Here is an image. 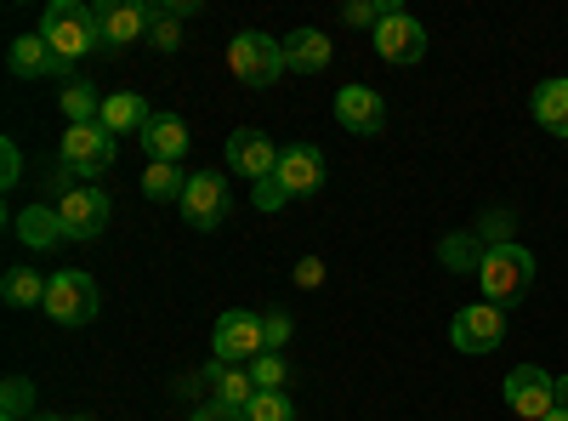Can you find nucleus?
Wrapping results in <instances>:
<instances>
[{"instance_id": "nucleus-1", "label": "nucleus", "mask_w": 568, "mask_h": 421, "mask_svg": "<svg viewBox=\"0 0 568 421\" xmlns=\"http://www.w3.org/2000/svg\"><path fill=\"white\" fill-rule=\"evenodd\" d=\"M40 34H45V46H52L69 69H74L85 52H103L98 12L80 7V0H52V7H45V18H40Z\"/></svg>"}, {"instance_id": "nucleus-2", "label": "nucleus", "mask_w": 568, "mask_h": 421, "mask_svg": "<svg viewBox=\"0 0 568 421\" xmlns=\"http://www.w3.org/2000/svg\"><path fill=\"white\" fill-rule=\"evenodd\" d=\"M227 69H233V80H240V86L267 91L284 74V46L273 34H262V29H240V34L227 40Z\"/></svg>"}, {"instance_id": "nucleus-3", "label": "nucleus", "mask_w": 568, "mask_h": 421, "mask_svg": "<svg viewBox=\"0 0 568 421\" xmlns=\"http://www.w3.org/2000/svg\"><path fill=\"white\" fill-rule=\"evenodd\" d=\"M529 279H535V257L524 245H489L484 262H478V285H484V302H511V297H524L529 291Z\"/></svg>"}, {"instance_id": "nucleus-4", "label": "nucleus", "mask_w": 568, "mask_h": 421, "mask_svg": "<svg viewBox=\"0 0 568 421\" xmlns=\"http://www.w3.org/2000/svg\"><path fill=\"white\" fill-rule=\"evenodd\" d=\"M45 319L52 324H91L98 319V285H91V273L80 268H58L52 285H45Z\"/></svg>"}, {"instance_id": "nucleus-5", "label": "nucleus", "mask_w": 568, "mask_h": 421, "mask_svg": "<svg viewBox=\"0 0 568 421\" xmlns=\"http://www.w3.org/2000/svg\"><path fill=\"white\" fill-rule=\"evenodd\" d=\"M211 353H216L222 364H251V359H262V353H267V342H262V313H251V308L222 313L216 331H211Z\"/></svg>"}, {"instance_id": "nucleus-6", "label": "nucleus", "mask_w": 568, "mask_h": 421, "mask_svg": "<svg viewBox=\"0 0 568 421\" xmlns=\"http://www.w3.org/2000/svg\"><path fill=\"white\" fill-rule=\"evenodd\" d=\"M506 404L524 415V421H546L557 410V377L540 364H517L506 377Z\"/></svg>"}, {"instance_id": "nucleus-7", "label": "nucleus", "mask_w": 568, "mask_h": 421, "mask_svg": "<svg viewBox=\"0 0 568 421\" xmlns=\"http://www.w3.org/2000/svg\"><path fill=\"white\" fill-rule=\"evenodd\" d=\"M278 154H284V149L273 143L267 131H256V126H240V131L227 137V166L240 171V177L251 182V189H256V182H267V177L278 171Z\"/></svg>"}, {"instance_id": "nucleus-8", "label": "nucleus", "mask_w": 568, "mask_h": 421, "mask_svg": "<svg viewBox=\"0 0 568 421\" xmlns=\"http://www.w3.org/2000/svg\"><path fill=\"white\" fill-rule=\"evenodd\" d=\"M449 342L460 353H495L506 342V313L495 302H478V308H460L455 324H449Z\"/></svg>"}, {"instance_id": "nucleus-9", "label": "nucleus", "mask_w": 568, "mask_h": 421, "mask_svg": "<svg viewBox=\"0 0 568 421\" xmlns=\"http://www.w3.org/2000/svg\"><path fill=\"white\" fill-rule=\"evenodd\" d=\"M227 211H233V200H227V182H216V171L187 177V194H182V222L187 228L211 233V228L227 222Z\"/></svg>"}, {"instance_id": "nucleus-10", "label": "nucleus", "mask_w": 568, "mask_h": 421, "mask_svg": "<svg viewBox=\"0 0 568 421\" xmlns=\"http://www.w3.org/2000/svg\"><path fill=\"white\" fill-rule=\"evenodd\" d=\"M58 160H63L69 171H80V177H98V171L114 166V137H109L103 126H69Z\"/></svg>"}, {"instance_id": "nucleus-11", "label": "nucleus", "mask_w": 568, "mask_h": 421, "mask_svg": "<svg viewBox=\"0 0 568 421\" xmlns=\"http://www.w3.org/2000/svg\"><path fill=\"white\" fill-rule=\"evenodd\" d=\"M58 211H63V228H69V240H98V233L109 228V194L103 189H91V182H80V189L58 194Z\"/></svg>"}, {"instance_id": "nucleus-12", "label": "nucleus", "mask_w": 568, "mask_h": 421, "mask_svg": "<svg viewBox=\"0 0 568 421\" xmlns=\"http://www.w3.org/2000/svg\"><path fill=\"white\" fill-rule=\"evenodd\" d=\"M98 12V34H103V52H120V46H136L149 34V7H136V0H103Z\"/></svg>"}, {"instance_id": "nucleus-13", "label": "nucleus", "mask_w": 568, "mask_h": 421, "mask_svg": "<svg viewBox=\"0 0 568 421\" xmlns=\"http://www.w3.org/2000/svg\"><path fill=\"white\" fill-rule=\"evenodd\" d=\"M375 52H382V63H393V69L420 63V58H426V29H420L409 12H393L382 29H375Z\"/></svg>"}, {"instance_id": "nucleus-14", "label": "nucleus", "mask_w": 568, "mask_h": 421, "mask_svg": "<svg viewBox=\"0 0 568 421\" xmlns=\"http://www.w3.org/2000/svg\"><path fill=\"white\" fill-rule=\"evenodd\" d=\"M273 182L291 200H302V194H318L324 189V154L313 149V143H296V149H284L278 154V171H273Z\"/></svg>"}, {"instance_id": "nucleus-15", "label": "nucleus", "mask_w": 568, "mask_h": 421, "mask_svg": "<svg viewBox=\"0 0 568 421\" xmlns=\"http://www.w3.org/2000/svg\"><path fill=\"white\" fill-rule=\"evenodd\" d=\"M336 120H342L353 137H375V131L387 126L382 91H369V86H342V91H336Z\"/></svg>"}, {"instance_id": "nucleus-16", "label": "nucleus", "mask_w": 568, "mask_h": 421, "mask_svg": "<svg viewBox=\"0 0 568 421\" xmlns=\"http://www.w3.org/2000/svg\"><path fill=\"white\" fill-rule=\"evenodd\" d=\"M12 233H18L23 245H34V251L69 245V228H63V211H58V206H29V211H18V217H12Z\"/></svg>"}, {"instance_id": "nucleus-17", "label": "nucleus", "mask_w": 568, "mask_h": 421, "mask_svg": "<svg viewBox=\"0 0 568 421\" xmlns=\"http://www.w3.org/2000/svg\"><path fill=\"white\" fill-rule=\"evenodd\" d=\"M205 382H211V404H222V410H233V415H240V410L262 393L256 377H251V364H211Z\"/></svg>"}, {"instance_id": "nucleus-18", "label": "nucleus", "mask_w": 568, "mask_h": 421, "mask_svg": "<svg viewBox=\"0 0 568 421\" xmlns=\"http://www.w3.org/2000/svg\"><path fill=\"white\" fill-rule=\"evenodd\" d=\"M142 149H149V166H182V154H187L182 114H154L149 131H142Z\"/></svg>"}, {"instance_id": "nucleus-19", "label": "nucleus", "mask_w": 568, "mask_h": 421, "mask_svg": "<svg viewBox=\"0 0 568 421\" xmlns=\"http://www.w3.org/2000/svg\"><path fill=\"white\" fill-rule=\"evenodd\" d=\"M149 120H154V109L149 103H142V91H109V98H103V131L109 137H142V131H149Z\"/></svg>"}, {"instance_id": "nucleus-20", "label": "nucleus", "mask_w": 568, "mask_h": 421, "mask_svg": "<svg viewBox=\"0 0 568 421\" xmlns=\"http://www.w3.org/2000/svg\"><path fill=\"white\" fill-rule=\"evenodd\" d=\"M12 74L18 80H45V74H69V63L45 46V34H23V40H12Z\"/></svg>"}, {"instance_id": "nucleus-21", "label": "nucleus", "mask_w": 568, "mask_h": 421, "mask_svg": "<svg viewBox=\"0 0 568 421\" xmlns=\"http://www.w3.org/2000/svg\"><path fill=\"white\" fill-rule=\"evenodd\" d=\"M278 46H284V69H296V74H318V69H329V58H336L329 34H318V29H296Z\"/></svg>"}, {"instance_id": "nucleus-22", "label": "nucleus", "mask_w": 568, "mask_h": 421, "mask_svg": "<svg viewBox=\"0 0 568 421\" xmlns=\"http://www.w3.org/2000/svg\"><path fill=\"white\" fill-rule=\"evenodd\" d=\"M45 285H52V273H34V268H7L0 273V297H7V308H45Z\"/></svg>"}, {"instance_id": "nucleus-23", "label": "nucleus", "mask_w": 568, "mask_h": 421, "mask_svg": "<svg viewBox=\"0 0 568 421\" xmlns=\"http://www.w3.org/2000/svg\"><path fill=\"white\" fill-rule=\"evenodd\" d=\"M535 120L557 137H568V80H540L535 86Z\"/></svg>"}, {"instance_id": "nucleus-24", "label": "nucleus", "mask_w": 568, "mask_h": 421, "mask_svg": "<svg viewBox=\"0 0 568 421\" xmlns=\"http://www.w3.org/2000/svg\"><path fill=\"white\" fill-rule=\"evenodd\" d=\"M63 114H69V126H98V120H103V98H98V86L69 80V86H63Z\"/></svg>"}, {"instance_id": "nucleus-25", "label": "nucleus", "mask_w": 568, "mask_h": 421, "mask_svg": "<svg viewBox=\"0 0 568 421\" xmlns=\"http://www.w3.org/2000/svg\"><path fill=\"white\" fill-rule=\"evenodd\" d=\"M142 194H149L154 206H165V200H176V206H182V194H187L182 166H149V171H142Z\"/></svg>"}, {"instance_id": "nucleus-26", "label": "nucleus", "mask_w": 568, "mask_h": 421, "mask_svg": "<svg viewBox=\"0 0 568 421\" xmlns=\"http://www.w3.org/2000/svg\"><path fill=\"white\" fill-rule=\"evenodd\" d=\"M484 240H478V233H455V240H444L438 245V257L449 262V268H460V273H478V262H484Z\"/></svg>"}, {"instance_id": "nucleus-27", "label": "nucleus", "mask_w": 568, "mask_h": 421, "mask_svg": "<svg viewBox=\"0 0 568 421\" xmlns=\"http://www.w3.org/2000/svg\"><path fill=\"white\" fill-rule=\"evenodd\" d=\"M393 12H398L393 0H347V7H342V23H347V29H382Z\"/></svg>"}, {"instance_id": "nucleus-28", "label": "nucleus", "mask_w": 568, "mask_h": 421, "mask_svg": "<svg viewBox=\"0 0 568 421\" xmlns=\"http://www.w3.org/2000/svg\"><path fill=\"white\" fill-rule=\"evenodd\" d=\"M240 421H296V404H291V393H256L240 410Z\"/></svg>"}, {"instance_id": "nucleus-29", "label": "nucleus", "mask_w": 568, "mask_h": 421, "mask_svg": "<svg viewBox=\"0 0 568 421\" xmlns=\"http://www.w3.org/2000/svg\"><path fill=\"white\" fill-rule=\"evenodd\" d=\"M251 377H256L262 393H284V382H291V364H284V353H262V359H251Z\"/></svg>"}, {"instance_id": "nucleus-30", "label": "nucleus", "mask_w": 568, "mask_h": 421, "mask_svg": "<svg viewBox=\"0 0 568 421\" xmlns=\"http://www.w3.org/2000/svg\"><path fill=\"white\" fill-rule=\"evenodd\" d=\"M149 40L160 46V52H176L182 46V29H176V18L165 7H149Z\"/></svg>"}, {"instance_id": "nucleus-31", "label": "nucleus", "mask_w": 568, "mask_h": 421, "mask_svg": "<svg viewBox=\"0 0 568 421\" xmlns=\"http://www.w3.org/2000/svg\"><path fill=\"white\" fill-rule=\"evenodd\" d=\"M29 410H34V388H29L23 377H12V382H7V410H0V421H29Z\"/></svg>"}, {"instance_id": "nucleus-32", "label": "nucleus", "mask_w": 568, "mask_h": 421, "mask_svg": "<svg viewBox=\"0 0 568 421\" xmlns=\"http://www.w3.org/2000/svg\"><path fill=\"white\" fill-rule=\"evenodd\" d=\"M262 342H267V353H278L284 342H291V313H284V308L262 313Z\"/></svg>"}, {"instance_id": "nucleus-33", "label": "nucleus", "mask_w": 568, "mask_h": 421, "mask_svg": "<svg viewBox=\"0 0 568 421\" xmlns=\"http://www.w3.org/2000/svg\"><path fill=\"white\" fill-rule=\"evenodd\" d=\"M18 177H23V154L7 137V143H0V189H18Z\"/></svg>"}, {"instance_id": "nucleus-34", "label": "nucleus", "mask_w": 568, "mask_h": 421, "mask_svg": "<svg viewBox=\"0 0 568 421\" xmlns=\"http://www.w3.org/2000/svg\"><path fill=\"white\" fill-rule=\"evenodd\" d=\"M251 200H256V211H284V206H291V194H284L273 177H267V182H256V189H251Z\"/></svg>"}, {"instance_id": "nucleus-35", "label": "nucleus", "mask_w": 568, "mask_h": 421, "mask_svg": "<svg viewBox=\"0 0 568 421\" xmlns=\"http://www.w3.org/2000/svg\"><path fill=\"white\" fill-rule=\"evenodd\" d=\"M296 285H302V291H318V285H324V262H318V257H302V262H296Z\"/></svg>"}, {"instance_id": "nucleus-36", "label": "nucleus", "mask_w": 568, "mask_h": 421, "mask_svg": "<svg viewBox=\"0 0 568 421\" xmlns=\"http://www.w3.org/2000/svg\"><path fill=\"white\" fill-rule=\"evenodd\" d=\"M187 421H240V415L222 410V404H200V410H187Z\"/></svg>"}, {"instance_id": "nucleus-37", "label": "nucleus", "mask_w": 568, "mask_h": 421, "mask_svg": "<svg viewBox=\"0 0 568 421\" xmlns=\"http://www.w3.org/2000/svg\"><path fill=\"white\" fill-rule=\"evenodd\" d=\"M165 12H171V18H194L200 0H165Z\"/></svg>"}, {"instance_id": "nucleus-38", "label": "nucleus", "mask_w": 568, "mask_h": 421, "mask_svg": "<svg viewBox=\"0 0 568 421\" xmlns=\"http://www.w3.org/2000/svg\"><path fill=\"white\" fill-rule=\"evenodd\" d=\"M557 410H568V377H557Z\"/></svg>"}, {"instance_id": "nucleus-39", "label": "nucleus", "mask_w": 568, "mask_h": 421, "mask_svg": "<svg viewBox=\"0 0 568 421\" xmlns=\"http://www.w3.org/2000/svg\"><path fill=\"white\" fill-rule=\"evenodd\" d=\"M29 421H85V415H29Z\"/></svg>"}, {"instance_id": "nucleus-40", "label": "nucleus", "mask_w": 568, "mask_h": 421, "mask_svg": "<svg viewBox=\"0 0 568 421\" xmlns=\"http://www.w3.org/2000/svg\"><path fill=\"white\" fill-rule=\"evenodd\" d=\"M546 421H568V410H551V415H546Z\"/></svg>"}]
</instances>
